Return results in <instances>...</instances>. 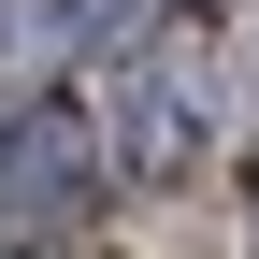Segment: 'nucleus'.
<instances>
[{"label": "nucleus", "instance_id": "obj_1", "mask_svg": "<svg viewBox=\"0 0 259 259\" xmlns=\"http://www.w3.org/2000/svg\"><path fill=\"white\" fill-rule=\"evenodd\" d=\"M202 130H216V72H202V44H187V29L130 44V87H115V158H130V187H173L187 158H202Z\"/></svg>", "mask_w": 259, "mask_h": 259}, {"label": "nucleus", "instance_id": "obj_2", "mask_svg": "<svg viewBox=\"0 0 259 259\" xmlns=\"http://www.w3.org/2000/svg\"><path fill=\"white\" fill-rule=\"evenodd\" d=\"M87 187H101V130H87L72 101L0 115V202H15V216H72Z\"/></svg>", "mask_w": 259, "mask_h": 259}]
</instances>
